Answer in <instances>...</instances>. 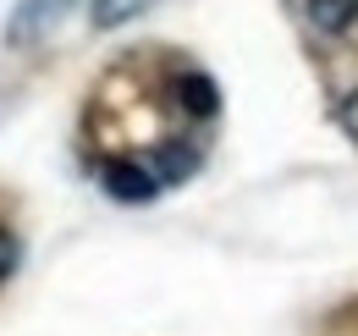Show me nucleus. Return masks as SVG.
Masks as SVG:
<instances>
[{
	"label": "nucleus",
	"mask_w": 358,
	"mask_h": 336,
	"mask_svg": "<svg viewBox=\"0 0 358 336\" xmlns=\"http://www.w3.org/2000/svg\"><path fill=\"white\" fill-rule=\"evenodd\" d=\"M336 127H342V132L358 144V88H348V94L336 99Z\"/></svg>",
	"instance_id": "6e6552de"
},
{
	"label": "nucleus",
	"mask_w": 358,
	"mask_h": 336,
	"mask_svg": "<svg viewBox=\"0 0 358 336\" xmlns=\"http://www.w3.org/2000/svg\"><path fill=\"white\" fill-rule=\"evenodd\" d=\"M149 6H155V0H89V28L94 34H116V28L138 22Z\"/></svg>",
	"instance_id": "423d86ee"
},
{
	"label": "nucleus",
	"mask_w": 358,
	"mask_h": 336,
	"mask_svg": "<svg viewBox=\"0 0 358 336\" xmlns=\"http://www.w3.org/2000/svg\"><path fill=\"white\" fill-rule=\"evenodd\" d=\"M303 22L320 39H348L358 28V0H303Z\"/></svg>",
	"instance_id": "39448f33"
},
{
	"label": "nucleus",
	"mask_w": 358,
	"mask_h": 336,
	"mask_svg": "<svg viewBox=\"0 0 358 336\" xmlns=\"http://www.w3.org/2000/svg\"><path fill=\"white\" fill-rule=\"evenodd\" d=\"M99 188H105V199H116V204H155L160 199V176L149 171V160H105L99 166Z\"/></svg>",
	"instance_id": "f257e3e1"
},
{
	"label": "nucleus",
	"mask_w": 358,
	"mask_h": 336,
	"mask_svg": "<svg viewBox=\"0 0 358 336\" xmlns=\"http://www.w3.org/2000/svg\"><path fill=\"white\" fill-rule=\"evenodd\" d=\"M17 265H22V237L11 226H0V287L17 276Z\"/></svg>",
	"instance_id": "0eeeda50"
},
{
	"label": "nucleus",
	"mask_w": 358,
	"mask_h": 336,
	"mask_svg": "<svg viewBox=\"0 0 358 336\" xmlns=\"http://www.w3.org/2000/svg\"><path fill=\"white\" fill-rule=\"evenodd\" d=\"M149 171L160 176V188H182L204 171V149H193L187 138H160L155 155H149Z\"/></svg>",
	"instance_id": "20e7f679"
},
{
	"label": "nucleus",
	"mask_w": 358,
	"mask_h": 336,
	"mask_svg": "<svg viewBox=\"0 0 358 336\" xmlns=\"http://www.w3.org/2000/svg\"><path fill=\"white\" fill-rule=\"evenodd\" d=\"M72 11V0H17L11 6V17H6V44L17 50V44H39Z\"/></svg>",
	"instance_id": "7ed1b4c3"
},
{
	"label": "nucleus",
	"mask_w": 358,
	"mask_h": 336,
	"mask_svg": "<svg viewBox=\"0 0 358 336\" xmlns=\"http://www.w3.org/2000/svg\"><path fill=\"white\" fill-rule=\"evenodd\" d=\"M171 105H177V116H187V122H215L221 116V83L204 66H182L177 78H171Z\"/></svg>",
	"instance_id": "f03ea898"
}]
</instances>
